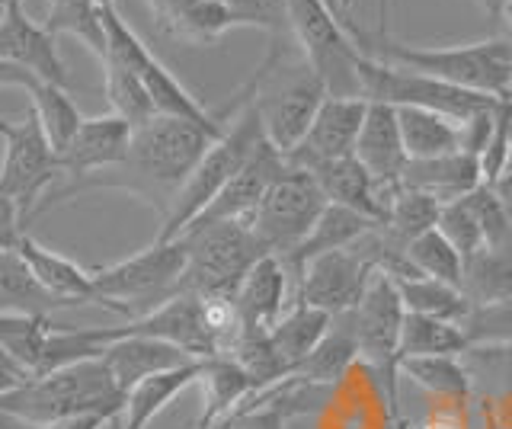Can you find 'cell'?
<instances>
[{"mask_svg": "<svg viewBox=\"0 0 512 429\" xmlns=\"http://www.w3.org/2000/svg\"><path fill=\"white\" fill-rule=\"evenodd\" d=\"M228 122H189L176 116H154L151 122H144L141 129L132 132V145H128V157L112 170L93 173L84 183L64 186L58 189L55 199L45 202V209L52 202H61L84 189H100V186H116L128 189L138 199L151 202L160 215H170L176 193L183 189V183L192 177V170L199 167L205 151L228 132ZM42 209V212H45Z\"/></svg>", "mask_w": 512, "mask_h": 429, "instance_id": "obj_1", "label": "cell"}, {"mask_svg": "<svg viewBox=\"0 0 512 429\" xmlns=\"http://www.w3.org/2000/svg\"><path fill=\"white\" fill-rule=\"evenodd\" d=\"M346 29L359 52L381 65L407 68L416 74L436 77V81L455 84L464 90L490 93V97H512V61L506 39H487L474 45H448V49H420V45H404L388 36V29L365 33L362 26L346 20Z\"/></svg>", "mask_w": 512, "mask_h": 429, "instance_id": "obj_2", "label": "cell"}, {"mask_svg": "<svg viewBox=\"0 0 512 429\" xmlns=\"http://www.w3.org/2000/svg\"><path fill=\"white\" fill-rule=\"evenodd\" d=\"M125 394L112 378L109 365L100 359L74 362L64 369L32 375L20 388L0 397V413L26 426H48L80 413H109L122 417Z\"/></svg>", "mask_w": 512, "mask_h": 429, "instance_id": "obj_3", "label": "cell"}, {"mask_svg": "<svg viewBox=\"0 0 512 429\" xmlns=\"http://www.w3.org/2000/svg\"><path fill=\"white\" fill-rule=\"evenodd\" d=\"M256 74H260L256 109L263 116L266 138L288 157L308 135L314 116L330 93L308 65V58L301 55V49L298 58H288V45H282L279 39H272L269 55L256 68Z\"/></svg>", "mask_w": 512, "mask_h": 429, "instance_id": "obj_4", "label": "cell"}, {"mask_svg": "<svg viewBox=\"0 0 512 429\" xmlns=\"http://www.w3.org/2000/svg\"><path fill=\"white\" fill-rule=\"evenodd\" d=\"M263 141H266V129H263V116H260V109H256V97H253L231 119L228 132L205 151L199 167L192 170V177L183 183L180 193H176L173 209L164 218V228L157 234L160 241H176V237H180L192 221L208 209V202H212L221 189L247 167V161L256 154V148H260Z\"/></svg>", "mask_w": 512, "mask_h": 429, "instance_id": "obj_5", "label": "cell"}, {"mask_svg": "<svg viewBox=\"0 0 512 429\" xmlns=\"http://www.w3.org/2000/svg\"><path fill=\"white\" fill-rule=\"evenodd\" d=\"M90 273L100 305L135 321V317L160 308L173 295H180L186 273V244L157 237L151 247H144L135 257L96 266Z\"/></svg>", "mask_w": 512, "mask_h": 429, "instance_id": "obj_6", "label": "cell"}, {"mask_svg": "<svg viewBox=\"0 0 512 429\" xmlns=\"http://www.w3.org/2000/svg\"><path fill=\"white\" fill-rule=\"evenodd\" d=\"M176 241L186 244V273L180 292L199 298H234L250 269L266 257L263 244L244 221L192 228Z\"/></svg>", "mask_w": 512, "mask_h": 429, "instance_id": "obj_7", "label": "cell"}, {"mask_svg": "<svg viewBox=\"0 0 512 429\" xmlns=\"http://www.w3.org/2000/svg\"><path fill=\"white\" fill-rule=\"evenodd\" d=\"M288 26L330 97H362V52L324 0H288ZM365 100V97H362Z\"/></svg>", "mask_w": 512, "mask_h": 429, "instance_id": "obj_8", "label": "cell"}, {"mask_svg": "<svg viewBox=\"0 0 512 429\" xmlns=\"http://www.w3.org/2000/svg\"><path fill=\"white\" fill-rule=\"evenodd\" d=\"M327 205L330 202L324 196V189H320V183L314 180V173L288 164L279 173V180L269 186V193L263 196L250 228L266 253L288 260L304 241H308V234L314 231L317 218L324 215Z\"/></svg>", "mask_w": 512, "mask_h": 429, "instance_id": "obj_9", "label": "cell"}, {"mask_svg": "<svg viewBox=\"0 0 512 429\" xmlns=\"http://www.w3.org/2000/svg\"><path fill=\"white\" fill-rule=\"evenodd\" d=\"M359 81H362L365 100H378L391 106H420V109H432V113H442L458 122H468L471 116L487 113V109H496L503 103V97L464 90V87L445 84V81H436V77L416 74L407 68L381 65V61H372L365 55L359 65Z\"/></svg>", "mask_w": 512, "mask_h": 429, "instance_id": "obj_10", "label": "cell"}, {"mask_svg": "<svg viewBox=\"0 0 512 429\" xmlns=\"http://www.w3.org/2000/svg\"><path fill=\"white\" fill-rule=\"evenodd\" d=\"M0 138H4V161H0V193L16 202L23 221L39 212V199L45 189L61 177L58 151L42 132L32 109L20 122L0 119Z\"/></svg>", "mask_w": 512, "mask_h": 429, "instance_id": "obj_11", "label": "cell"}, {"mask_svg": "<svg viewBox=\"0 0 512 429\" xmlns=\"http://www.w3.org/2000/svg\"><path fill=\"white\" fill-rule=\"evenodd\" d=\"M375 273H378L375 263L365 257V250L356 241L352 247L314 257L304 266L295 279L298 282L295 301H304V305L320 308L333 317L349 314L359 308V301Z\"/></svg>", "mask_w": 512, "mask_h": 429, "instance_id": "obj_12", "label": "cell"}, {"mask_svg": "<svg viewBox=\"0 0 512 429\" xmlns=\"http://www.w3.org/2000/svg\"><path fill=\"white\" fill-rule=\"evenodd\" d=\"M365 113H368V100L362 97H327L320 113L314 116L308 135L301 138V145L285 161L311 173L330 161L352 157L365 125Z\"/></svg>", "mask_w": 512, "mask_h": 429, "instance_id": "obj_13", "label": "cell"}, {"mask_svg": "<svg viewBox=\"0 0 512 429\" xmlns=\"http://www.w3.org/2000/svg\"><path fill=\"white\" fill-rule=\"evenodd\" d=\"M122 337H154L180 346L183 353H189L192 359H215L218 356V343L212 337L205 321V305L199 295L180 292L170 301H164L160 308L148 311L128 321L125 327H119Z\"/></svg>", "mask_w": 512, "mask_h": 429, "instance_id": "obj_14", "label": "cell"}, {"mask_svg": "<svg viewBox=\"0 0 512 429\" xmlns=\"http://www.w3.org/2000/svg\"><path fill=\"white\" fill-rule=\"evenodd\" d=\"M285 167H288L285 154L266 138L263 145L256 148V154L247 161V167L240 170L237 177L228 186H224L212 202H208V209L196 221H192L186 231L205 228V225H218V221H244V225H250L256 209H260L263 196L269 193V186L279 180V173Z\"/></svg>", "mask_w": 512, "mask_h": 429, "instance_id": "obj_15", "label": "cell"}, {"mask_svg": "<svg viewBox=\"0 0 512 429\" xmlns=\"http://www.w3.org/2000/svg\"><path fill=\"white\" fill-rule=\"evenodd\" d=\"M132 125L116 113H103L80 122L77 135L68 141V148L58 154L61 177H68V186L84 183L93 173L119 167L128 157L132 145Z\"/></svg>", "mask_w": 512, "mask_h": 429, "instance_id": "obj_16", "label": "cell"}, {"mask_svg": "<svg viewBox=\"0 0 512 429\" xmlns=\"http://www.w3.org/2000/svg\"><path fill=\"white\" fill-rule=\"evenodd\" d=\"M356 157L362 161V167L372 173L378 193H381L384 205H388V199L400 189V180H404V170L410 164L404 138H400L397 106L368 100V113H365V125H362V135L356 145Z\"/></svg>", "mask_w": 512, "mask_h": 429, "instance_id": "obj_17", "label": "cell"}, {"mask_svg": "<svg viewBox=\"0 0 512 429\" xmlns=\"http://www.w3.org/2000/svg\"><path fill=\"white\" fill-rule=\"evenodd\" d=\"M0 61L29 71L45 84H58L64 90L71 84L58 52V39L42 23L29 20L23 10L0 13Z\"/></svg>", "mask_w": 512, "mask_h": 429, "instance_id": "obj_18", "label": "cell"}, {"mask_svg": "<svg viewBox=\"0 0 512 429\" xmlns=\"http://www.w3.org/2000/svg\"><path fill=\"white\" fill-rule=\"evenodd\" d=\"M144 4L160 33L183 45H215L224 33L237 29L224 0H144Z\"/></svg>", "mask_w": 512, "mask_h": 429, "instance_id": "obj_19", "label": "cell"}, {"mask_svg": "<svg viewBox=\"0 0 512 429\" xmlns=\"http://www.w3.org/2000/svg\"><path fill=\"white\" fill-rule=\"evenodd\" d=\"M292 273L285 269L279 257H266L256 263L247 279L240 282L234 295V305L240 314V327L244 330H272L279 324V317L288 311V285H292Z\"/></svg>", "mask_w": 512, "mask_h": 429, "instance_id": "obj_20", "label": "cell"}, {"mask_svg": "<svg viewBox=\"0 0 512 429\" xmlns=\"http://www.w3.org/2000/svg\"><path fill=\"white\" fill-rule=\"evenodd\" d=\"M202 372H205V359H192L186 365H176V369L138 381L125 394V410L122 417L112 420V429H148L154 417H160L173 404V397H180L186 388L199 385Z\"/></svg>", "mask_w": 512, "mask_h": 429, "instance_id": "obj_21", "label": "cell"}, {"mask_svg": "<svg viewBox=\"0 0 512 429\" xmlns=\"http://www.w3.org/2000/svg\"><path fill=\"white\" fill-rule=\"evenodd\" d=\"M480 183H484L480 157L458 151V154L432 157V161H410L404 170V180H400V189H416V193H426L445 205L474 193Z\"/></svg>", "mask_w": 512, "mask_h": 429, "instance_id": "obj_22", "label": "cell"}, {"mask_svg": "<svg viewBox=\"0 0 512 429\" xmlns=\"http://www.w3.org/2000/svg\"><path fill=\"white\" fill-rule=\"evenodd\" d=\"M16 250L23 253V260L29 263L32 276L39 279V285L45 292H52L55 298H61L64 305H100V295H96L93 285V273L84 266H77L74 260L61 257V253L42 247L36 237L23 234Z\"/></svg>", "mask_w": 512, "mask_h": 429, "instance_id": "obj_23", "label": "cell"}, {"mask_svg": "<svg viewBox=\"0 0 512 429\" xmlns=\"http://www.w3.org/2000/svg\"><path fill=\"white\" fill-rule=\"evenodd\" d=\"M356 362H359V337H356V321H352V311H349V314L333 317L327 337L317 343V349L308 359L295 365L288 378L301 381V385L330 391L349 375V369Z\"/></svg>", "mask_w": 512, "mask_h": 429, "instance_id": "obj_24", "label": "cell"}, {"mask_svg": "<svg viewBox=\"0 0 512 429\" xmlns=\"http://www.w3.org/2000/svg\"><path fill=\"white\" fill-rule=\"evenodd\" d=\"M103 362L109 365V372L116 378V385L122 388V394H128L138 381L151 378L157 372L176 369V365H186L192 362V356L183 353L180 346L154 340V337H122L106 349Z\"/></svg>", "mask_w": 512, "mask_h": 429, "instance_id": "obj_25", "label": "cell"}, {"mask_svg": "<svg viewBox=\"0 0 512 429\" xmlns=\"http://www.w3.org/2000/svg\"><path fill=\"white\" fill-rule=\"evenodd\" d=\"M314 180L324 189L327 202L343 205V209H352L365 218H372L375 225H384V215H388V205H384L378 186L372 180V173L362 167V161L356 154L343 157V161H330L324 167L311 170Z\"/></svg>", "mask_w": 512, "mask_h": 429, "instance_id": "obj_26", "label": "cell"}, {"mask_svg": "<svg viewBox=\"0 0 512 429\" xmlns=\"http://www.w3.org/2000/svg\"><path fill=\"white\" fill-rule=\"evenodd\" d=\"M202 388V413H199V429H208L212 423L224 420L237 407H244L250 397L260 391L256 381L240 369V365L228 356L205 359V372L199 378Z\"/></svg>", "mask_w": 512, "mask_h": 429, "instance_id": "obj_27", "label": "cell"}, {"mask_svg": "<svg viewBox=\"0 0 512 429\" xmlns=\"http://www.w3.org/2000/svg\"><path fill=\"white\" fill-rule=\"evenodd\" d=\"M378 228L372 218H365L359 212L352 209H343V205H327L324 215L317 218L314 231L308 234V241H304L292 257L282 260L285 269L292 273V279H298V273L304 266H308L314 257H324V253H333V250H343V247H352L356 241H362V237Z\"/></svg>", "mask_w": 512, "mask_h": 429, "instance_id": "obj_28", "label": "cell"}, {"mask_svg": "<svg viewBox=\"0 0 512 429\" xmlns=\"http://www.w3.org/2000/svg\"><path fill=\"white\" fill-rule=\"evenodd\" d=\"M400 138L410 161H432V157L461 151V122L420 106H397Z\"/></svg>", "mask_w": 512, "mask_h": 429, "instance_id": "obj_29", "label": "cell"}, {"mask_svg": "<svg viewBox=\"0 0 512 429\" xmlns=\"http://www.w3.org/2000/svg\"><path fill=\"white\" fill-rule=\"evenodd\" d=\"M400 375H407L416 388L448 404H471L474 375L461 356H410L397 362Z\"/></svg>", "mask_w": 512, "mask_h": 429, "instance_id": "obj_30", "label": "cell"}, {"mask_svg": "<svg viewBox=\"0 0 512 429\" xmlns=\"http://www.w3.org/2000/svg\"><path fill=\"white\" fill-rule=\"evenodd\" d=\"M330 324H333V314L304 305V301H292V308H288L279 317V324L269 330V340L276 346V353L282 356V362L288 365V375H292L298 362H304L314 353L317 343L327 337Z\"/></svg>", "mask_w": 512, "mask_h": 429, "instance_id": "obj_31", "label": "cell"}, {"mask_svg": "<svg viewBox=\"0 0 512 429\" xmlns=\"http://www.w3.org/2000/svg\"><path fill=\"white\" fill-rule=\"evenodd\" d=\"M55 308H68L61 298L45 292L32 276L29 263L20 250H0V311L10 314H48Z\"/></svg>", "mask_w": 512, "mask_h": 429, "instance_id": "obj_32", "label": "cell"}, {"mask_svg": "<svg viewBox=\"0 0 512 429\" xmlns=\"http://www.w3.org/2000/svg\"><path fill=\"white\" fill-rule=\"evenodd\" d=\"M471 349L468 333L461 324L439 321V317L410 314L404 317V330H400V359L410 356H464Z\"/></svg>", "mask_w": 512, "mask_h": 429, "instance_id": "obj_33", "label": "cell"}, {"mask_svg": "<svg viewBox=\"0 0 512 429\" xmlns=\"http://www.w3.org/2000/svg\"><path fill=\"white\" fill-rule=\"evenodd\" d=\"M42 26L52 33L55 39L71 36L80 45L106 61V29H103V7L93 4V0H48L45 20Z\"/></svg>", "mask_w": 512, "mask_h": 429, "instance_id": "obj_34", "label": "cell"}, {"mask_svg": "<svg viewBox=\"0 0 512 429\" xmlns=\"http://www.w3.org/2000/svg\"><path fill=\"white\" fill-rule=\"evenodd\" d=\"M461 292L471 308L493 305L512 295V250H480L464 260Z\"/></svg>", "mask_w": 512, "mask_h": 429, "instance_id": "obj_35", "label": "cell"}, {"mask_svg": "<svg viewBox=\"0 0 512 429\" xmlns=\"http://www.w3.org/2000/svg\"><path fill=\"white\" fill-rule=\"evenodd\" d=\"M55 324L48 314H10L0 311V349L26 369L29 375H39L45 343L52 337Z\"/></svg>", "mask_w": 512, "mask_h": 429, "instance_id": "obj_36", "label": "cell"}, {"mask_svg": "<svg viewBox=\"0 0 512 429\" xmlns=\"http://www.w3.org/2000/svg\"><path fill=\"white\" fill-rule=\"evenodd\" d=\"M26 90H29V100H32L29 109L36 113L42 132L48 135V141H52V148L61 154L64 148H68V141L77 135L84 116H80V109L68 97V90L58 87V84H45L36 77Z\"/></svg>", "mask_w": 512, "mask_h": 429, "instance_id": "obj_37", "label": "cell"}, {"mask_svg": "<svg viewBox=\"0 0 512 429\" xmlns=\"http://www.w3.org/2000/svg\"><path fill=\"white\" fill-rule=\"evenodd\" d=\"M397 292L404 298V308L410 314L439 317V321L464 324V317L471 314V301L464 298L458 285H448L439 279H397Z\"/></svg>", "mask_w": 512, "mask_h": 429, "instance_id": "obj_38", "label": "cell"}, {"mask_svg": "<svg viewBox=\"0 0 512 429\" xmlns=\"http://www.w3.org/2000/svg\"><path fill=\"white\" fill-rule=\"evenodd\" d=\"M439 215H442L439 199L416 193V189H397L388 199V215H384L381 231L388 234L391 241L410 247L416 237L439 225Z\"/></svg>", "mask_w": 512, "mask_h": 429, "instance_id": "obj_39", "label": "cell"}, {"mask_svg": "<svg viewBox=\"0 0 512 429\" xmlns=\"http://www.w3.org/2000/svg\"><path fill=\"white\" fill-rule=\"evenodd\" d=\"M103 90L112 106L109 113L122 116L132 129H141L144 122H151L157 116L141 77L132 68L119 65V61H103Z\"/></svg>", "mask_w": 512, "mask_h": 429, "instance_id": "obj_40", "label": "cell"}, {"mask_svg": "<svg viewBox=\"0 0 512 429\" xmlns=\"http://www.w3.org/2000/svg\"><path fill=\"white\" fill-rule=\"evenodd\" d=\"M407 253H410V263L416 266V273H420V276L458 285V289H461L464 257L452 244H448V237L439 228H432V231L416 237V241L407 247Z\"/></svg>", "mask_w": 512, "mask_h": 429, "instance_id": "obj_41", "label": "cell"}, {"mask_svg": "<svg viewBox=\"0 0 512 429\" xmlns=\"http://www.w3.org/2000/svg\"><path fill=\"white\" fill-rule=\"evenodd\" d=\"M461 327L471 346H512V295L493 305L471 308Z\"/></svg>", "mask_w": 512, "mask_h": 429, "instance_id": "obj_42", "label": "cell"}, {"mask_svg": "<svg viewBox=\"0 0 512 429\" xmlns=\"http://www.w3.org/2000/svg\"><path fill=\"white\" fill-rule=\"evenodd\" d=\"M436 228L448 237V244H452L464 260L484 250V231H480V221L471 209L468 196L455 199V202H445Z\"/></svg>", "mask_w": 512, "mask_h": 429, "instance_id": "obj_43", "label": "cell"}, {"mask_svg": "<svg viewBox=\"0 0 512 429\" xmlns=\"http://www.w3.org/2000/svg\"><path fill=\"white\" fill-rule=\"evenodd\" d=\"M468 202L480 221V231H484V250H512V225L493 186L480 183L474 193H468Z\"/></svg>", "mask_w": 512, "mask_h": 429, "instance_id": "obj_44", "label": "cell"}, {"mask_svg": "<svg viewBox=\"0 0 512 429\" xmlns=\"http://www.w3.org/2000/svg\"><path fill=\"white\" fill-rule=\"evenodd\" d=\"M224 7L231 10L234 26L263 29L272 39L292 33V26H288V0H224Z\"/></svg>", "mask_w": 512, "mask_h": 429, "instance_id": "obj_45", "label": "cell"}, {"mask_svg": "<svg viewBox=\"0 0 512 429\" xmlns=\"http://www.w3.org/2000/svg\"><path fill=\"white\" fill-rule=\"evenodd\" d=\"M288 420H292V413L279 401V385H269L263 391H256L250 401L237 410L231 429H288Z\"/></svg>", "mask_w": 512, "mask_h": 429, "instance_id": "obj_46", "label": "cell"}, {"mask_svg": "<svg viewBox=\"0 0 512 429\" xmlns=\"http://www.w3.org/2000/svg\"><path fill=\"white\" fill-rule=\"evenodd\" d=\"M464 356H471V362L480 369H493L503 394L512 397V346H471Z\"/></svg>", "mask_w": 512, "mask_h": 429, "instance_id": "obj_47", "label": "cell"}, {"mask_svg": "<svg viewBox=\"0 0 512 429\" xmlns=\"http://www.w3.org/2000/svg\"><path fill=\"white\" fill-rule=\"evenodd\" d=\"M468 410H471V404L436 401V404H432V410L426 413V420L416 429H471Z\"/></svg>", "mask_w": 512, "mask_h": 429, "instance_id": "obj_48", "label": "cell"}, {"mask_svg": "<svg viewBox=\"0 0 512 429\" xmlns=\"http://www.w3.org/2000/svg\"><path fill=\"white\" fill-rule=\"evenodd\" d=\"M23 225L26 221H23L20 209H16V202L0 193V250H13L20 244V237L26 234Z\"/></svg>", "mask_w": 512, "mask_h": 429, "instance_id": "obj_49", "label": "cell"}, {"mask_svg": "<svg viewBox=\"0 0 512 429\" xmlns=\"http://www.w3.org/2000/svg\"><path fill=\"white\" fill-rule=\"evenodd\" d=\"M109 413H80V417H64V420H55L48 426H36V429H103V426H112Z\"/></svg>", "mask_w": 512, "mask_h": 429, "instance_id": "obj_50", "label": "cell"}, {"mask_svg": "<svg viewBox=\"0 0 512 429\" xmlns=\"http://www.w3.org/2000/svg\"><path fill=\"white\" fill-rule=\"evenodd\" d=\"M32 375L26 372V369H20L4 349H0V397H4L7 391H13V388H20L23 381H29Z\"/></svg>", "mask_w": 512, "mask_h": 429, "instance_id": "obj_51", "label": "cell"}, {"mask_svg": "<svg viewBox=\"0 0 512 429\" xmlns=\"http://www.w3.org/2000/svg\"><path fill=\"white\" fill-rule=\"evenodd\" d=\"M36 77H32L29 71H23V68H13V65H7V61H0V87H29Z\"/></svg>", "mask_w": 512, "mask_h": 429, "instance_id": "obj_52", "label": "cell"}, {"mask_svg": "<svg viewBox=\"0 0 512 429\" xmlns=\"http://www.w3.org/2000/svg\"><path fill=\"white\" fill-rule=\"evenodd\" d=\"M493 193L500 196V202H503V212H506V218H509V225H512V167L503 173L500 180L493 183Z\"/></svg>", "mask_w": 512, "mask_h": 429, "instance_id": "obj_53", "label": "cell"}, {"mask_svg": "<svg viewBox=\"0 0 512 429\" xmlns=\"http://www.w3.org/2000/svg\"><path fill=\"white\" fill-rule=\"evenodd\" d=\"M477 4L484 7V13H487L490 20H496V17H500V13H503V7L509 4V0H477Z\"/></svg>", "mask_w": 512, "mask_h": 429, "instance_id": "obj_54", "label": "cell"}, {"mask_svg": "<svg viewBox=\"0 0 512 429\" xmlns=\"http://www.w3.org/2000/svg\"><path fill=\"white\" fill-rule=\"evenodd\" d=\"M324 4L336 13L340 20H349V7H352V0H324Z\"/></svg>", "mask_w": 512, "mask_h": 429, "instance_id": "obj_55", "label": "cell"}, {"mask_svg": "<svg viewBox=\"0 0 512 429\" xmlns=\"http://www.w3.org/2000/svg\"><path fill=\"white\" fill-rule=\"evenodd\" d=\"M496 20H500V26H503L506 42H512V0L503 7V13H500V17H496Z\"/></svg>", "mask_w": 512, "mask_h": 429, "instance_id": "obj_56", "label": "cell"}, {"mask_svg": "<svg viewBox=\"0 0 512 429\" xmlns=\"http://www.w3.org/2000/svg\"><path fill=\"white\" fill-rule=\"evenodd\" d=\"M503 122H506V129H509V138H512V100H503Z\"/></svg>", "mask_w": 512, "mask_h": 429, "instance_id": "obj_57", "label": "cell"}, {"mask_svg": "<svg viewBox=\"0 0 512 429\" xmlns=\"http://www.w3.org/2000/svg\"><path fill=\"white\" fill-rule=\"evenodd\" d=\"M237 410H240V407H237ZM237 410H234V413H228V417H224V420L212 423V426H208V429H231V423H234V417H237Z\"/></svg>", "mask_w": 512, "mask_h": 429, "instance_id": "obj_58", "label": "cell"}, {"mask_svg": "<svg viewBox=\"0 0 512 429\" xmlns=\"http://www.w3.org/2000/svg\"><path fill=\"white\" fill-rule=\"evenodd\" d=\"M23 4H26V0H0V13H4V10H23Z\"/></svg>", "mask_w": 512, "mask_h": 429, "instance_id": "obj_59", "label": "cell"}, {"mask_svg": "<svg viewBox=\"0 0 512 429\" xmlns=\"http://www.w3.org/2000/svg\"><path fill=\"white\" fill-rule=\"evenodd\" d=\"M93 4H100V7H116V0H93Z\"/></svg>", "mask_w": 512, "mask_h": 429, "instance_id": "obj_60", "label": "cell"}, {"mask_svg": "<svg viewBox=\"0 0 512 429\" xmlns=\"http://www.w3.org/2000/svg\"><path fill=\"white\" fill-rule=\"evenodd\" d=\"M506 49H509V61H512V42H506Z\"/></svg>", "mask_w": 512, "mask_h": 429, "instance_id": "obj_61", "label": "cell"}]
</instances>
